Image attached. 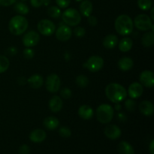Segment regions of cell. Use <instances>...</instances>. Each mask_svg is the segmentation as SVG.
<instances>
[{
  "label": "cell",
  "mask_w": 154,
  "mask_h": 154,
  "mask_svg": "<svg viewBox=\"0 0 154 154\" xmlns=\"http://www.w3.org/2000/svg\"><path fill=\"white\" fill-rule=\"evenodd\" d=\"M105 95L111 102L114 103H120L123 102L127 96V91L120 84L117 83L109 84L105 88Z\"/></svg>",
  "instance_id": "1"
},
{
  "label": "cell",
  "mask_w": 154,
  "mask_h": 154,
  "mask_svg": "<svg viewBox=\"0 0 154 154\" xmlns=\"http://www.w3.org/2000/svg\"><path fill=\"white\" fill-rule=\"evenodd\" d=\"M114 27L117 32L120 35H129L132 32V30H133V21L128 15H120L116 19Z\"/></svg>",
  "instance_id": "2"
},
{
  "label": "cell",
  "mask_w": 154,
  "mask_h": 154,
  "mask_svg": "<svg viewBox=\"0 0 154 154\" xmlns=\"http://www.w3.org/2000/svg\"><path fill=\"white\" fill-rule=\"evenodd\" d=\"M29 26V22L25 17L16 15L10 20L8 29L11 33L14 35H20L25 32Z\"/></svg>",
  "instance_id": "3"
},
{
  "label": "cell",
  "mask_w": 154,
  "mask_h": 154,
  "mask_svg": "<svg viewBox=\"0 0 154 154\" xmlns=\"http://www.w3.org/2000/svg\"><path fill=\"white\" fill-rule=\"evenodd\" d=\"M114 109L108 104H102L96 109V118L102 124L109 123L114 117Z\"/></svg>",
  "instance_id": "4"
},
{
  "label": "cell",
  "mask_w": 154,
  "mask_h": 154,
  "mask_svg": "<svg viewBox=\"0 0 154 154\" xmlns=\"http://www.w3.org/2000/svg\"><path fill=\"white\" fill-rule=\"evenodd\" d=\"M65 23L69 26H78L81 21V14L75 8H68L62 14Z\"/></svg>",
  "instance_id": "5"
},
{
  "label": "cell",
  "mask_w": 154,
  "mask_h": 154,
  "mask_svg": "<svg viewBox=\"0 0 154 154\" xmlns=\"http://www.w3.org/2000/svg\"><path fill=\"white\" fill-rule=\"evenodd\" d=\"M133 24L138 29L141 31H149L153 25V20L150 16L144 14L138 15L134 20Z\"/></svg>",
  "instance_id": "6"
},
{
  "label": "cell",
  "mask_w": 154,
  "mask_h": 154,
  "mask_svg": "<svg viewBox=\"0 0 154 154\" xmlns=\"http://www.w3.org/2000/svg\"><path fill=\"white\" fill-rule=\"evenodd\" d=\"M104 66V60L99 56H92L84 64V67L91 72H97Z\"/></svg>",
  "instance_id": "7"
},
{
  "label": "cell",
  "mask_w": 154,
  "mask_h": 154,
  "mask_svg": "<svg viewBox=\"0 0 154 154\" xmlns=\"http://www.w3.org/2000/svg\"><path fill=\"white\" fill-rule=\"evenodd\" d=\"M37 28L39 32L45 36L51 35L56 31L55 24L48 19H43L39 21Z\"/></svg>",
  "instance_id": "8"
},
{
  "label": "cell",
  "mask_w": 154,
  "mask_h": 154,
  "mask_svg": "<svg viewBox=\"0 0 154 154\" xmlns=\"http://www.w3.org/2000/svg\"><path fill=\"white\" fill-rule=\"evenodd\" d=\"M46 89L51 93H56L59 91L61 86V81L60 77L56 74H51L47 77L45 83Z\"/></svg>",
  "instance_id": "9"
},
{
  "label": "cell",
  "mask_w": 154,
  "mask_h": 154,
  "mask_svg": "<svg viewBox=\"0 0 154 154\" xmlns=\"http://www.w3.org/2000/svg\"><path fill=\"white\" fill-rule=\"evenodd\" d=\"M40 35L35 31H29L23 37V44L26 48H32L38 44Z\"/></svg>",
  "instance_id": "10"
},
{
  "label": "cell",
  "mask_w": 154,
  "mask_h": 154,
  "mask_svg": "<svg viewBox=\"0 0 154 154\" xmlns=\"http://www.w3.org/2000/svg\"><path fill=\"white\" fill-rule=\"evenodd\" d=\"M72 35V31L67 25H62L56 31V37L60 42H67Z\"/></svg>",
  "instance_id": "11"
},
{
  "label": "cell",
  "mask_w": 154,
  "mask_h": 154,
  "mask_svg": "<svg viewBox=\"0 0 154 154\" xmlns=\"http://www.w3.org/2000/svg\"><path fill=\"white\" fill-rule=\"evenodd\" d=\"M140 84L142 86L151 88L154 86V75L151 71L145 70L141 73L139 76Z\"/></svg>",
  "instance_id": "12"
},
{
  "label": "cell",
  "mask_w": 154,
  "mask_h": 154,
  "mask_svg": "<svg viewBox=\"0 0 154 154\" xmlns=\"http://www.w3.org/2000/svg\"><path fill=\"white\" fill-rule=\"evenodd\" d=\"M105 136L111 140H116L121 135V130L116 125H108L104 131Z\"/></svg>",
  "instance_id": "13"
},
{
  "label": "cell",
  "mask_w": 154,
  "mask_h": 154,
  "mask_svg": "<svg viewBox=\"0 0 154 154\" xmlns=\"http://www.w3.org/2000/svg\"><path fill=\"white\" fill-rule=\"evenodd\" d=\"M143 92H144L143 86L140 83H132L128 89V94L132 99L139 98L142 95Z\"/></svg>",
  "instance_id": "14"
},
{
  "label": "cell",
  "mask_w": 154,
  "mask_h": 154,
  "mask_svg": "<svg viewBox=\"0 0 154 154\" xmlns=\"http://www.w3.org/2000/svg\"><path fill=\"white\" fill-rule=\"evenodd\" d=\"M47 134L43 129H37L32 131L29 135V139L34 143H41L46 139Z\"/></svg>",
  "instance_id": "15"
},
{
  "label": "cell",
  "mask_w": 154,
  "mask_h": 154,
  "mask_svg": "<svg viewBox=\"0 0 154 154\" xmlns=\"http://www.w3.org/2000/svg\"><path fill=\"white\" fill-rule=\"evenodd\" d=\"M63 105V100L58 96H54L49 101V108L52 112H59Z\"/></svg>",
  "instance_id": "16"
},
{
  "label": "cell",
  "mask_w": 154,
  "mask_h": 154,
  "mask_svg": "<svg viewBox=\"0 0 154 154\" xmlns=\"http://www.w3.org/2000/svg\"><path fill=\"white\" fill-rule=\"evenodd\" d=\"M78 114L84 120H90L93 117V110L90 105H81L78 109Z\"/></svg>",
  "instance_id": "17"
},
{
  "label": "cell",
  "mask_w": 154,
  "mask_h": 154,
  "mask_svg": "<svg viewBox=\"0 0 154 154\" xmlns=\"http://www.w3.org/2000/svg\"><path fill=\"white\" fill-rule=\"evenodd\" d=\"M118 37L116 35H108L104 38L103 45L107 49H114L118 45Z\"/></svg>",
  "instance_id": "18"
},
{
  "label": "cell",
  "mask_w": 154,
  "mask_h": 154,
  "mask_svg": "<svg viewBox=\"0 0 154 154\" xmlns=\"http://www.w3.org/2000/svg\"><path fill=\"white\" fill-rule=\"evenodd\" d=\"M139 110L141 114L145 116L153 115L154 111V107L152 102L149 101H143L139 105Z\"/></svg>",
  "instance_id": "19"
},
{
  "label": "cell",
  "mask_w": 154,
  "mask_h": 154,
  "mask_svg": "<svg viewBox=\"0 0 154 154\" xmlns=\"http://www.w3.org/2000/svg\"><path fill=\"white\" fill-rule=\"evenodd\" d=\"M93 3L90 0H83L82 2L80 5V11L81 14L84 17H89L91 15L93 12Z\"/></svg>",
  "instance_id": "20"
},
{
  "label": "cell",
  "mask_w": 154,
  "mask_h": 154,
  "mask_svg": "<svg viewBox=\"0 0 154 154\" xmlns=\"http://www.w3.org/2000/svg\"><path fill=\"white\" fill-rule=\"evenodd\" d=\"M29 85L33 89H38L41 87H42L44 84L43 78L40 75H33L31 77L29 78L27 80Z\"/></svg>",
  "instance_id": "21"
},
{
  "label": "cell",
  "mask_w": 154,
  "mask_h": 154,
  "mask_svg": "<svg viewBox=\"0 0 154 154\" xmlns=\"http://www.w3.org/2000/svg\"><path fill=\"white\" fill-rule=\"evenodd\" d=\"M118 67L123 72H127L129 71L132 67H133V60L130 57H123L120 59L118 61Z\"/></svg>",
  "instance_id": "22"
},
{
  "label": "cell",
  "mask_w": 154,
  "mask_h": 154,
  "mask_svg": "<svg viewBox=\"0 0 154 154\" xmlns=\"http://www.w3.org/2000/svg\"><path fill=\"white\" fill-rule=\"evenodd\" d=\"M44 126L48 130H54L56 129L60 125V121L58 119L55 117H48L44 120L43 122Z\"/></svg>",
  "instance_id": "23"
},
{
  "label": "cell",
  "mask_w": 154,
  "mask_h": 154,
  "mask_svg": "<svg viewBox=\"0 0 154 154\" xmlns=\"http://www.w3.org/2000/svg\"><path fill=\"white\" fill-rule=\"evenodd\" d=\"M117 150L120 154H135L133 147L127 141H121L118 144Z\"/></svg>",
  "instance_id": "24"
},
{
  "label": "cell",
  "mask_w": 154,
  "mask_h": 154,
  "mask_svg": "<svg viewBox=\"0 0 154 154\" xmlns=\"http://www.w3.org/2000/svg\"><path fill=\"white\" fill-rule=\"evenodd\" d=\"M132 46H133V42L130 38L128 37L121 39L118 44L119 49L122 52H128L132 49Z\"/></svg>",
  "instance_id": "25"
},
{
  "label": "cell",
  "mask_w": 154,
  "mask_h": 154,
  "mask_svg": "<svg viewBox=\"0 0 154 154\" xmlns=\"http://www.w3.org/2000/svg\"><path fill=\"white\" fill-rule=\"evenodd\" d=\"M141 44L146 48L152 47L154 44V33L153 31L147 32L143 35L141 38Z\"/></svg>",
  "instance_id": "26"
},
{
  "label": "cell",
  "mask_w": 154,
  "mask_h": 154,
  "mask_svg": "<svg viewBox=\"0 0 154 154\" xmlns=\"http://www.w3.org/2000/svg\"><path fill=\"white\" fill-rule=\"evenodd\" d=\"M14 10L21 15H26L29 12V8L27 6V5L22 2H17L14 5Z\"/></svg>",
  "instance_id": "27"
},
{
  "label": "cell",
  "mask_w": 154,
  "mask_h": 154,
  "mask_svg": "<svg viewBox=\"0 0 154 154\" xmlns=\"http://www.w3.org/2000/svg\"><path fill=\"white\" fill-rule=\"evenodd\" d=\"M10 61L5 56L0 55V74L4 73L8 69Z\"/></svg>",
  "instance_id": "28"
},
{
  "label": "cell",
  "mask_w": 154,
  "mask_h": 154,
  "mask_svg": "<svg viewBox=\"0 0 154 154\" xmlns=\"http://www.w3.org/2000/svg\"><path fill=\"white\" fill-rule=\"evenodd\" d=\"M75 83L77 85L81 88H84L89 84V79L86 75H78L75 80Z\"/></svg>",
  "instance_id": "29"
},
{
  "label": "cell",
  "mask_w": 154,
  "mask_h": 154,
  "mask_svg": "<svg viewBox=\"0 0 154 154\" xmlns=\"http://www.w3.org/2000/svg\"><path fill=\"white\" fill-rule=\"evenodd\" d=\"M48 14L51 17L57 19L61 16V10L57 6H51L48 9Z\"/></svg>",
  "instance_id": "30"
},
{
  "label": "cell",
  "mask_w": 154,
  "mask_h": 154,
  "mask_svg": "<svg viewBox=\"0 0 154 154\" xmlns=\"http://www.w3.org/2000/svg\"><path fill=\"white\" fill-rule=\"evenodd\" d=\"M152 0H138V5L142 11H148L152 8Z\"/></svg>",
  "instance_id": "31"
},
{
  "label": "cell",
  "mask_w": 154,
  "mask_h": 154,
  "mask_svg": "<svg viewBox=\"0 0 154 154\" xmlns=\"http://www.w3.org/2000/svg\"><path fill=\"white\" fill-rule=\"evenodd\" d=\"M125 107H126V110L130 112L135 111V107H136V102L133 100V99H128L125 102Z\"/></svg>",
  "instance_id": "32"
},
{
  "label": "cell",
  "mask_w": 154,
  "mask_h": 154,
  "mask_svg": "<svg viewBox=\"0 0 154 154\" xmlns=\"http://www.w3.org/2000/svg\"><path fill=\"white\" fill-rule=\"evenodd\" d=\"M59 134L63 138H69L72 135V132L69 128L66 127V126H63L59 129Z\"/></svg>",
  "instance_id": "33"
},
{
  "label": "cell",
  "mask_w": 154,
  "mask_h": 154,
  "mask_svg": "<svg viewBox=\"0 0 154 154\" xmlns=\"http://www.w3.org/2000/svg\"><path fill=\"white\" fill-rule=\"evenodd\" d=\"M74 35H75L76 37L78 38H81V37H84L86 34V30L84 27L82 26H78L74 29L73 31Z\"/></svg>",
  "instance_id": "34"
},
{
  "label": "cell",
  "mask_w": 154,
  "mask_h": 154,
  "mask_svg": "<svg viewBox=\"0 0 154 154\" xmlns=\"http://www.w3.org/2000/svg\"><path fill=\"white\" fill-rule=\"evenodd\" d=\"M72 90H71L70 89L67 88V87L63 88V90L60 91V95H61V96L63 98V99H70V98L72 97Z\"/></svg>",
  "instance_id": "35"
},
{
  "label": "cell",
  "mask_w": 154,
  "mask_h": 154,
  "mask_svg": "<svg viewBox=\"0 0 154 154\" xmlns=\"http://www.w3.org/2000/svg\"><path fill=\"white\" fill-rule=\"evenodd\" d=\"M35 55V52L31 48H26L23 51V56L26 59H28V60H30V59L32 58Z\"/></svg>",
  "instance_id": "36"
},
{
  "label": "cell",
  "mask_w": 154,
  "mask_h": 154,
  "mask_svg": "<svg viewBox=\"0 0 154 154\" xmlns=\"http://www.w3.org/2000/svg\"><path fill=\"white\" fill-rule=\"evenodd\" d=\"M56 2L61 8H66L70 5L71 0H56Z\"/></svg>",
  "instance_id": "37"
},
{
  "label": "cell",
  "mask_w": 154,
  "mask_h": 154,
  "mask_svg": "<svg viewBox=\"0 0 154 154\" xmlns=\"http://www.w3.org/2000/svg\"><path fill=\"white\" fill-rule=\"evenodd\" d=\"M30 148L26 144H23L19 148V154H29Z\"/></svg>",
  "instance_id": "38"
},
{
  "label": "cell",
  "mask_w": 154,
  "mask_h": 154,
  "mask_svg": "<svg viewBox=\"0 0 154 154\" xmlns=\"http://www.w3.org/2000/svg\"><path fill=\"white\" fill-rule=\"evenodd\" d=\"M87 22H88V23L91 26H95L97 24L98 20L96 18V17L93 16V15H90L89 17H87Z\"/></svg>",
  "instance_id": "39"
},
{
  "label": "cell",
  "mask_w": 154,
  "mask_h": 154,
  "mask_svg": "<svg viewBox=\"0 0 154 154\" xmlns=\"http://www.w3.org/2000/svg\"><path fill=\"white\" fill-rule=\"evenodd\" d=\"M17 0H0V5L7 7V6H10L15 4Z\"/></svg>",
  "instance_id": "40"
},
{
  "label": "cell",
  "mask_w": 154,
  "mask_h": 154,
  "mask_svg": "<svg viewBox=\"0 0 154 154\" xmlns=\"http://www.w3.org/2000/svg\"><path fill=\"white\" fill-rule=\"evenodd\" d=\"M30 2L34 8H39L44 5V0H30Z\"/></svg>",
  "instance_id": "41"
},
{
  "label": "cell",
  "mask_w": 154,
  "mask_h": 154,
  "mask_svg": "<svg viewBox=\"0 0 154 154\" xmlns=\"http://www.w3.org/2000/svg\"><path fill=\"white\" fill-rule=\"evenodd\" d=\"M117 119H118L120 121L124 122V121H126V119H127V117H126V114H124L123 113H119V114H117Z\"/></svg>",
  "instance_id": "42"
},
{
  "label": "cell",
  "mask_w": 154,
  "mask_h": 154,
  "mask_svg": "<svg viewBox=\"0 0 154 154\" xmlns=\"http://www.w3.org/2000/svg\"><path fill=\"white\" fill-rule=\"evenodd\" d=\"M8 51H9V53H8V54H11V55H14V54H17V50L15 48H14V47H11V48H9L8 49Z\"/></svg>",
  "instance_id": "43"
},
{
  "label": "cell",
  "mask_w": 154,
  "mask_h": 154,
  "mask_svg": "<svg viewBox=\"0 0 154 154\" xmlns=\"http://www.w3.org/2000/svg\"><path fill=\"white\" fill-rule=\"evenodd\" d=\"M18 83H19V84H22V85H23V84H26V79L24 77H20V78H18L17 80Z\"/></svg>",
  "instance_id": "44"
},
{
  "label": "cell",
  "mask_w": 154,
  "mask_h": 154,
  "mask_svg": "<svg viewBox=\"0 0 154 154\" xmlns=\"http://www.w3.org/2000/svg\"><path fill=\"white\" fill-rule=\"evenodd\" d=\"M149 150H150V154H154V141L153 140H152L151 142H150V147H149Z\"/></svg>",
  "instance_id": "45"
},
{
  "label": "cell",
  "mask_w": 154,
  "mask_h": 154,
  "mask_svg": "<svg viewBox=\"0 0 154 154\" xmlns=\"http://www.w3.org/2000/svg\"><path fill=\"white\" fill-rule=\"evenodd\" d=\"M153 11H154V8L152 7V8H151V11H150V17L151 18L152 20H154V14H153Z\"/></svg>",
  "instance_id": "46"
},
{
  "label": "cell",
  "mask_w": 154,
  "mask_h": 154,
  "mask_svg": "<svg viewBox=\"0 0 154 154\" xmlns=\"http://www.w3.org/2000/svg\"><path fill=\"white\" fill-rule=\"evenodd\" d=\"M115 110H117V111H119V110H120L121 109V105H120V104L119 103H116V105H115Z\"/></svg>",
  "instance_id": "47"
},
{
  "label": "cell",
  "mask_w": 154,
  "mask_h": 154,
  "mask_svg": "<svg viewBox=\"0 0 154 154\" xmlns=\"http://www.w3.org/2000/svg\"><path fill=\"white\" fill-rule=\"evenodd\" d=\"M50 2H51V0H44V5H48Z\"/></svg>",
  "instance_id": "48"
},
{
  "label": "cell",
  "mask_w": 154,
  "mask_h": 154,
  "mask_svg": "<svg viewBox=\"0 0 154 154\" xmlns=\"http://www.w3.org/2000/svg\"><path fill=\"white\" fill-rule=\"evenodd\" d=\"M75 1H76V2H81V1H83V0H75Z\"/></svg>",
  "instance_id": "49"
},
{
  "label": "cell",
  "mask_w": 154,
  "mask_h": 154,
  "mask_svg": "<svg viewBox=\"0 0 154 154\" xmlns=\"http://www.w3.org/2000/svg\"><path fill=\"white\" fill-rule=\"evenodd\" d=\"M21 1H23V2H26V1H27V0H21Z\"/></svg>",
  "instance_id": "50"
}]
</instances>
